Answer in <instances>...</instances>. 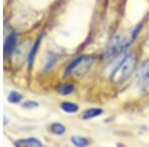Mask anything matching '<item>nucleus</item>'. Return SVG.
I'll list each match as a JSON object with an SVG mask.
<instances>
[{"label": "nucleus", "instance_id": "f8f14e48", "mask_svg": "<svg viewBox=\"0 0 149 147\" xmlns=\"http://www.w3.org/2000/svg\"><path fill=\"white\" fill-rule=\"evenodd\" d=\"M72 143L74 144V146H78V147H83V146H86L88 144V140L85 137H81V136H73L71 139Z\"/></svg>", "mask_w": 149, "mask_h": 147}, {"label": "nucleus", "instance_id": "7ed1b4c3", "mask_svg": "<svg viewBox=\"0 0 149 147\" xmlns=\"http://www.w3.org/2000/svg\"><path fill=\"white\" fill-rule=\"evenodd\" d=\"M132 41H133V39L131 37L129 39H127L125 37H122L121 35L114 36L109 42L105 50L103 51L102 58L107 59V58H110L120 52L125 51L127 47L132 43Z\"/></svg>", "mask_w": 149, "mask_h": 147}, {"label": "nucleus", "instance_id": "f03ea898", "mask_svg": "<svg viewBox=\"0 0 149 147\" xmlns=\"http://www.w3.org/2000/svg\"><path fill=\"white\" fill-rule=\"evenodd\" d=\"M93 63V57L92 56H79L72 61L65 69L64 76L68 77L71 74H74V76H84L88 72Z\"/></svg>", "mask_w": 149, "mask_h": 147}, {"label": "nucleus", "instance_id": "6e6552de", "mask_svg": "<svg viewBox=\"0 0 149 147\" xmlns=\"http://www.w3.org/2000/svg\"><path fill=\"white\" fill-rule=\"evenodd\" d=\"M102 112H103V110L102 108H90V109L86 110V111L83 113L81 118L85 120L92 119V118H95V117L98 116V115L102 114Z\"/></svg>", "mask_w": 149, "mask_h": 147}, {"label": "nucleus", "instance_id": "f257e3e1", "mask_svg": "<svg viewBox=\"0 0 149 147\" xmlns=\"http://www.w3.org/2000/svg\"><path fill=\"white\" fill-rule=\"evenodd\" d=\"M136 64H137L136 57L132 54L127 55L118 63V65L111 72L110 81L114 84H120L122 82H124L133 73V71L135 70Z\"/></svg>", "mask_w": 149, "mask_h": 147}, {"label": "nucleus", "instance_id": "423d86ee", "mask_svg": "<svg viewBox=\"0 0 149 147\" xmlns=\"http://www.w3.org/2000/svg\"><path fill=\"white\" fill-rule=\"evenodd\" d=\"M14 145L17 147H42L43 144L40 140H38L37 138L31 137V138H26V139H20L14 142Z\"/></svg>", "mask_w": 149, "mask_h": 147}, {"label": "nucleus", "instance_id": "2eb2a0df", "mask_svg": "<svg viewBox=\"0 0 149 147\" xmlns=\"http://www.w3.org/2000/svg\"><path fill=\"white\" fill-rule=\"evenodd\" d=\"M148 107H149V105H148Z\"/></svg>", "mask_w": 149, "mask_h": 147}, {"label": "nucleus", "instance_id": "0eeeda50", "mask_svg": "<svg viewBox=\"0 0 149 147\" xmlns=\"http://www.w3.org/2000/svg\"><path fill=\"white\" fill-rule=\"evenodd\" d=\"M42 38H43V35L41 34L39 37H38V39L36 40L35 44L32 47L31 51L29 52V55H28V66H29V69H32V67H33V63H34V61H35L36 55H37L38 49H39V47H40Z\"/></svg>", "mask_w": 149, "mask_h": 147}, {"label": "nucleus", "instance_id": "1a4fd4ad", "mask_svg": "<svg viewBox=\"0 0 149 147\" xmlns=\"http://www.w3.org/2000/svg\"><path fill=\"white\" fill-rule=\"evenodd\" d=\"M61 109L67 113H74L79 111V105L70 102H64L61 103Z\"/></svg>", "mask_w": 149, "mask_h": 147}, {"label": "nucleus", "instance_id": "9b49d317", "mask_svg": "<svg viewBox=\"0 0 149 147\" xmlns=\"http://www.w3.org/2000/svg\"><path fill=\"white\" fill-rule=\"evenodd\" d=\"M51 132L56 134V135H63L65 132H66V127L62 123L55 122V123L51 124Z\"/></svg>", "mask_w": 149, "mask_h": 147}, {"label": "nucleus", "instance_id": "9d476101", "mask_svg": "<svg viewBox=\"0 0 149 147\" xmlns=\"http://www.w3.org/2000/svg\"><path fill=\"white\" fill-rule=\"evenodd\" d=\"M74 91V85H71V84H65V85H61L57 88V91L62 95H71Z\"/></svg>", "mask_w": 149, "mask_h": 147}, {"label": "nucleus", "instance_id": "20e7f679", "mask_svg": "<svg viewBox=\"0 0 149 147\" xmlns=\"http://www.w3.org/2000/svg\"><path fill=\"white\" fill-rule=\"evenodd\" d=\"M139 88L143 93H149V60L141 66L137 75Z\"/></svg>", "mask_w": 149, "mask_h": 147}, {"label": "nucleus", "instance_id": "ddd939ff", "mask_svg": "<svg viewBox=\"0 0 149 147\" xmlns=\"http://www.w3.org/2000/svg\"><path fill=\"white\" fill-rule=\"evenodd\" d=\"M7 100H8V102L10 103H18L22 100V95H19L17 91H11L9 93Z\"/></svg>", "mask_w": 149, "mask_h": 147}, {"label": "nucleus", "instance_id": "39448f33", "mask_svg": "<svg viewBox=\"0 0 149 147\" xmlns=\"http://www.w3.org/2000/svg\"><path fill=\"white\" fill-rule=\"evenodd\" d=\"M16 39H17V35L15 33H10L6 37L5 43H4V54H5V56L8 57L13 53L16 46Z\"/></svg>", "mask_w": 149, "mask_h": 147}, {"label": "nucleus", "instance_id": "4468645a", "mask_svg": "<svg viewBox=\"0 0 149 147\" xmlns=\"http://www.w3.org/2000/svg\"><path fill=\"white\" fill-rule=\"evenodd\" d=\"M38 105H39V103L33 102V100H28V102L23 103V107H25V108H34V107H37Z\"/></svg>", "mask_w": 149, "mask_h": 147}]
</instances>
